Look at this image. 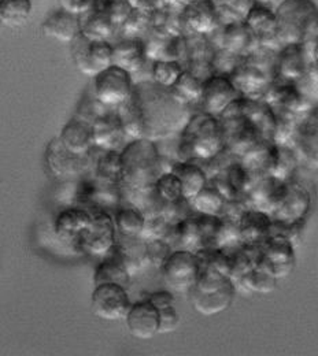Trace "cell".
I'll list each match as a JSON object with an SVG mask.
<instances>
[{"label": "cell", "instance_id": "cell-36", "mask_svg": "<svg viewBox=\"0 0 318 356\" xmlns=\"http://www.w3.org/2000/svg\"><path fill=\"white\" fill-rule=\"evenodd\" d=\"M188 203L196 214L220 217L225 209L227 199L214 185L207 182V185Z\"/></svg>", "mask_w": 318, "mask_h": 356}, {"label": "cell", "instance_id": "cell-25", "mask_svg": "<svg viewBox=\"0 0 318 356\" xmlns=\"http://www.w3.org/2000/svg\"><path fill=\"white\" fill-rule=\"evenodd\" d=\"M125 323L129 333L138 340H151L159 334V314L147 298L132 303Z\"/></svg>", "mask_w": 318, "mask_h": 356}, {"label": "cell", "instance_id": "cell-49", "mask_svg": "<svg viewBox=\"0 0 318 356\" xmlns=\"http://www.w3.org/2000/svg\"><path fill=\"white\" fill-rule=\"evenodd\" d=\"M240 58L241 56L232 54L230 51H228L225 48L216 49L214 55H213V60H212L214 74L230 76L232 72L234 70V67L237 66Z\"/></svg>", "mask_w": 318, "mask_h": 356}, {"label": "cell", "instance_id": "cell-19", "mask_svg": "<svg viewBox=\"0 0 318 356\" xmlns=\"http://www.w3.org/2000/svg\"><path fill=\"white\" fill-rule=\"evenodd\" d=\"M244 24L251 31L261 48L278 52L284 47L278 39L274 10L269 6L254 3L244 18Z\"/></svg>", "mask_w": 318, "mask_h": 356}, {"label": "cell", "instance_id": "cell-50", "mask_svg": "<svg viewBox=\"0 0 318 356\" xmlns=\"http://www.w3.org/2000/svg\"><path fill=\"white\" fill-rule=\"evenodd\" d=\"M310 56H312V67L318 72V38L312 43Z\"/></svg>", "mask_w": 318, "mask_h": 356}, {"label": "cell", "instance_id": "cell-18", "mask_svg": "<svg viewBox=\"0 0 318 356\" xmlns=\"http://www.w3.org/2000/svg\"><path fill=\"white\" fill-rule=\"evenodd\" d=\"M262 100H265L273 110L287 111L299 117H303L316 106L296 83H283L277 80L273 81Z\"/></svg>", "mask_w": 318, "mask_h": 356}, {"label": "cell", "instance_id": "cell-48", "mask_svg": "<svg viewBox=\"0 0 318 356\" xmlns=\"http://www.w3.org/2000/svg\"><path fill=\"white\" fill-rule=\"evenodd\" d=\"M109 110V107H106V106H103L96 97H95V95H93V92L91 90H87L84 95H83V97H81V100H80V103H79V106H77V111H76V117H79V118H81V120H84V121H87V122H90V124H93V121L97 118V117H100L102 114H104L106 111Z\"/></svg>", "mask_w": 318, "mask_h": 356}, {"label": "cell", "instance_id": "cell-13", "mask_svg": "<svg viewBox=\"0 0 318 356\" xmlns=\"http://www.w3.org/2000/svg\"><path fill=\"white\" fill-rule=\"evenodd\" d=\"M313 197L310 189L295 179L287 181L284 196L272 213L273 220L285 225L306 222V218L312 210Z\"/></svg>", "mask_w": 318, "mask_h": 356}, {"label": "cell", "instance_id": "cell-10", "mask_svg": "<svg viewBox=\"0 0 318 356\" xmlns=\"http://www.w3.org/2000/svg\"><path fill=\"white\" fill-rule=\"evenodd\" d=\"M74 66L90 77L113 65V44L106 40H90L80 35L72 43Z\"/></svg>", "mask_w": 318, "mask_h": 356}, {"label": "cell", "instance_id": "cell-17", "mask_svg": "<svg viewBox=\"0 0 318 356\" xmlns=\"http://www.w3.org/2000/svg\"><path fill=\"white\" fill-rule=\"evenodd\" d=\"M310 44L284 45L276 58V80L283 83L301 81L312 67Z\"/></svg>", "mask_w": 318, "mask_h": 356}, {"label": "cell", "instance_id": "cell-46", "mask_svg": "<svg viewBox=\"0 0 318 356\" xmlns=\"http://www.w3.org/2000/svg\"><path fill=\"white\" fill-rule=\"evenodd\" d=\"M173 223L169 222L162 213L152 214L145 217L144 229L141 232L140 238L144 241L155 240V238H166L172 230Z\"/></svg>", "mask_w": 318, "mask_h": 356}, {"label": "cell", "instance_id": "cell-39", "mask_svg": "<svg viewBox=\"0 0 318 356\" xmlns=\"http://www.w3.org/2000/svg\"><path fill=\"white\" fill-rule=\"evenodd\" d=\"M33 11L32 0H0V15L4 26L22 28Z\"/></svg>", "mask_w": 318, "mask_h": 356}, {"label": "cell", "instance_id": "cell-40", "mask_svg": "<svg viewBox=\"0 0 318 356\" xmlns=\"http://www.w3.org/2000/svg\"><path fill=\"white\" fill-rule=\"evenodd\" d=\"M203 80L196 77L188 70H184L176 84L170 88L175 97L182 102V104H193L199 103L203 92Z\"/></svg>", "mask_w": 318, "mask_h": 356}, {"label": "cell", "instance_id": "cell-30", "mask_svg": "<svg viewBox=\"0 0 318 356\" xmlns=\"http://www.w3.org/2000/svg\"><path fill=\"white\" fill-rule=\"evenodd\" d=\"M147 60L143 39L125 38L113 45V65L127 70L132 76L144 67Z\"/></svg>", "mask_w": 318, "mask_h": 356}, {"label": "cell", "instance_id": "cell-3", "mask_svg": "<svg viewBox=\"0 0 318 356\" xmlns=\"http://www.w3.org/2000/svg\"><path fill=\"white\" fill-rule=\"evenodd\" d=\"M121 152L122 182L121 188L129 191H148L165 173L164 159L158 144L147 138L131 140Z\"/></svg>", "mask_w": 318, "mask_h": 356}, {"label": "cell", "instance_id": "cell-1", "mask_svg": "<svg viewBox=\"0 0 318 356\" xmlns=\"http://www.w3.org/2000/svg\"><path fill=\"white\" fill-rule=\"evenodd\" d=\"M117 113L128 138L155 143L179 136L191 118L188 106L179 102L170 88L152 80L134 84L129 99L117 107Z\"/></svg>", "mask_w": 318, "mask_h": 356}, {"label": "cell", "instance_id": "cell-11", "mask_svg": "<svg viewBox=\"0 0 318 356\" xmlns=\"http://www.w3.org/2000/svg\"><path fill=\"white\" fill-rule=\"evenodd\" d=\"M200 262L196 252L175 250L165 265L161 267L165 284L175 292H189L199 277Z\"/></svg>", "mask_w": 318, "mask_h": 356}, {"label": "cell", "instance_id": "cell-35", "mask_svg": "<svg viewBox=\"0 0 318 356\" xmlns=\"http://www.w3.org/2000/svg\"><path fill=\"white\" fill-rule=\"evenodd\" d=\"M299 156L294 147L288 145H278L273 143L272 156L269 163L268 176L278 178L281 181H289L294 177L298 166H299Z\"/></svg>", "mask_w": 318, "mask_h": 356}, {"label": "cell", "instance_id": "cell-4", "mask_svg": "<svg viewBox=\"0 0 318 356\" xmlns=\"http://www.w3.org/2000/svg\"><path fill=\"white\" fill-rule=\"evenodd\" d=\"M225 149L220 120L203 111L191 115L177 141V161L207 162Z\"/></svg>", "mask_w": 318, "mask_h": 356}, {"label": "cell", "instance_id": "cell-23", "mask_svg": "<svg viewBox=\"0 0 318 356\" xmlns=\"http://www.w3.org/2000/svg\"><path fill=\"white\" fill-rule=\"evenodd\" d=\"M93 147L104 151H121L128 136L124 131L117 108H109L92 124Z\"/></svg>", "mask_w": 318, "mask_h": 356}, {"label": "cell", "instance_id": "cell-27", "mask_svg": "<svg viewBox=\"0 0 318 356\" xmlns=\"http://www.w3.org/2000/svg\"><path fill=\"white\" fill-rule=\"evenodd\" d=\"M42 31L48 38L72 43L81 35V18L80 15L62 7L48 14L42 24Z\"/></svg>", "mask_w": 318, "mask_h": 356}, {"label": "cell", "instance_id": "cell-5", "mask_svg": "<svg viewBox=\"0 0 318 356\" xmlns=\"http://www.w3.org/2000/svg\"><path fill=\"white\" fill-rule=\"evenodd\" d=\"M274 14L281 44H310L317 39L318 6L313 0H283Z\"/></svg>", "mask_w": 318, "mask_h": 356}, {"label": "cell", "instance_id": "cell-20", "mask_svg": "<svg viewBox=\"0 0 318 356\" xmlns=\"http://www.w3.org/2000/svg\"><path fill=\"white\" fill-rule=\"evenodd\" d=\"M207 39L216 49L225 48L239 56H244L260 47L244 21L233 22L229 25L220 24L214 32L207 36Z\"/></svg>", "mask_w": 318, "mask_h": 356}, {"label": "cell", "instance_id": "cell-6", "mask_svg": "<svg viewBox=\"0 0 318 356\" xmlns=\"http://www.w3.org/2000/svg\"><path fill=\"white\" fill-rule=\"evenodd\" d=\"M277 52L257 47L240 58L237 66L229 76L241 96L262 99L276 80Z\"/></svg>", "mask_w": 318, "mask_h": 356}, {"label": "cell", "instance_id": "cell-43", "mask_svg": "<svg viewBox=\"0 0 318 356\" xmlns=\"http://www.w3.org/2000/svg\"><path fill=\"white\" fill-rule=\"evenodd\" d=\"M218 13V19L221 25H229L233 22L244 21L250 8L253 7V0H213Z\"/></svg>", "mask_w": 318, "mask_h": 356}, {"label": "cell", "instance_id": "cell-9", "mask_svg": "<svg viewBox=\"0 0 318 356\" xmlns=\"http://www.w3.org/2000/svg\"><path fill=\"white\" fill-rule=\"evenodd\" d=\"M261 257L258 265L265 268L274 278L288 277L296 265L295 244L285 236L271 233L260 245Z\"/></svg>", "mask_w": 318, "mask_h": 356}, {"label": "cell", "instance_id": "cell-8", "mask_svg": "<svg viewBox=\"0 0 318 356\" xmlns=\"http://www.w3.org/2000/svg\"><path fill=\"white\" fill-rule=\"evenodd\" d=\"M134 84L131 73L111 65L93 76L92 92L103 106L117 108L129 99Z\"/></svg>", "mask_w": 318, "mask_h": 356}, {"label": "cell", "instance_id": "cell-7", "mask_svg": "<svg viewBox=\"0 0 318 356\" xmlns=\"http://www.w3.org/2000/svg\"><path fill=\"white\" fill-rule=\"evenodd\" d=\"M45 163L48 172L61 181H73L92 173L91 152L74 154L62 144L59 137L48 141Z\"/></svg>", "mask_w": 318, "mask_h": 356}, {"label": "cell", "instance_id": "cell-28", "mask_svg": "<svg viewBox=\"0 0 318 356\" xmlns=\"http://www.w3.org/2000/svg\"><path fill=\"white\" fill-rule=\"evenodd\" d=\"M131 281H132V274L124 261V257L120 248L116 244V247L109 254L102 257V261L95 268L93 284L99 285L104 282H113V284L122 285L124 288L128 289L131 285Z\"/></svg>", "mask_w": 318, "mask_h": 356}, {"label": "cell", "instance_id": "cell-32", "mask_svg": "<svg viewBox=\"0 0 318 356\" xmlns=\"http://www.w3.org/2000/svg\"><path fill=\"white\" fill-rule=\"evenodd\" d=\"M58 137L62 144L74 154H88L93 148L92 124L76 115L65 124Z\"/></svg>", "mask_w": 318, "mask_h": 356}, {"label": "cell", "instance_id": "cell-21", "mask_svg": "<svg viewBox=\"0 0 318 356\" xmlns=\"http://www.w3.org/2000/svg\"><path fill=\"white\" fill-rule=\"evenodd\" d=\"M185 35L209 36L220 25L213 0H188L182 10Z\"/></svg>", "mask_w": 318, "mask_h": 356}, {"label": "cell", "instance_id": "cell-29", "mask_svg": "<svg viewBox=\"0 0 318 356\" xmlns=\"http://www.w3.org/2000/svg\"><path fill=\"white\" fill-rule=\"evenodd\" d=\"M189 295L195 312L205 316H212L227 312L230 307L236 295V285L233 281H230L224 288L214 292H200L192 288L189 291Z\"/></svg>", "mask_w": 318, "mask_h": 356}, {"label": "cell", "instance_id": "cell-51", "mask_svg": "<svg viewBox=\"0 0 318 356\" xmlns=\"http://www.w3.org/2000/svg\"><path fill=\"white\" fill-rule=\"evenodd\" d=\"M274 0H253V3H257V4H265V6H269L271 3H273Z\"/></svg>", "mask_w": 318, "mask_h": 356}, {"label": "cell", "instance_id": "cell-37", "mask_svg": "<svg viewBox=\"0 0 318 356\" xmlns=\"http://www.w3.org/2000/svg\"><path fill=\"white\" fill-rule=\"evenodd\" d=\"M114 223L117 229V234L122 237H140L141 232L144 229L145 216L129 203L125 206L120 204V207L116 210Z\"/></svg>", "mask_w": 318, "mask_h": 356}, {"label": "cell", "instance_id": "cell-26", "mask_svg": "<svg viewBox=\"0 0 318 356\" xmlns=\"http://www.w3.org/2000/svg\"><path fill=\"white\" fill-rule=\"evenodd\" d=\"M272 223L271 214L257 209L246 207L237 218L240 243L260 247L271 236Z\"/></svg>", "mask_w": 318, "mask_h": 356}, {"label": "cell", "instance_id": "cell-44", "mask_svg": "<svg viewBox=\"0 0 318 356\" xmlns=\"http://www.w3.org/2000/svg\"><path fill=\"white\" fill-rule=\"evenodd\" d=\"M151 25V11L134 8L125 22L121 25L120 31L125 38H137L141 39V35H145L150 31Z\"/></svg>", "mask_w": 318, "mask_h": 356}, {"label": "cell", "instance_id": "cell-42", "mask_svg": "<svg viewBox=\"0 0 318 356\" xmlns=\"http://www.w3.org/2000/svg\"><path fill=\"white\" fill-rule=\"evenodd\" d=\"M184 70L185 67L179 60H152L151 80L161 87L172 88Z\"/></svg>", "mask_w": 318, "mask_h": 356}, {"label": "cell", "instance_id": "cell-16", "mask_svg": "<svg viewBox=\"0 0 318 356\" xmlns=\"http://www.w3.org/2000/svg\"><path fill=\"white\" fill-rule=\"evenodd\" d=\"M239 97H241V95L229 76L213 74L203 83L199 103L203 113L220 118Z\"/></svg>", "mask_w": 318, "mask_h": 356}, {"label": "cell", "instance_id": "cell-31", "mask_svg": "<svg viewBox=\"0 0 318 356\" xmlns=\"http://www.w3.org/2000/svg\"><path fill=\"white\" fill-rule=\"evenodd\" d=\"M92 176L100 182L121 185L122 182V163L120 151H104L92 148Z\"/></svg>", "mask_w": 318, "mask_h": 356}, {"label": "cell", "instance_id": "cell-45", "mask_svg": "<svg viewBox=\"0 0 318 356\" xmlns=\"http://www.w3.org/2000/svg\"><path fill=\"white\" fill-rule=\"evenodd\" d=\"M155 191L165 203H175L184 199L182 181L172 172H165L155 182Z\"/></svg>", "mask_w": 318, "mask_h": 356}, {"label": "cell", "instance_id": "cell-41", "mask_svg": "<svg viewBox=\"0 0 318 356\" xmlns=\"http://www.w3.org/2000/svg\"><path fill=\"white\" fill-rule=\"evenodd\" d=\"M234 285H241L247 292L251 293H272L277 288V278L269 274L265 268L257 265L251 268L241 280L234 282Z\"/></svg>", "mask_w": 318, "mask_h": 356}, {"label": "cell", "instance_id": "cell-34", "mask_svg": "<svg viewBox=\"0 0 318 356\" xmlns=\"http://www.w3.org/2000/svg\"><path fill=\"white\" fill-rule=\"evenodd\" d=\"M159 314V334L175 332L180 325V314L176 309V299L168 291L152 292L147 298Z\"/></svg>", "mask_w": 318, "mask_h": 356}, {"label": "cell", "instance_id": "cell-33", "mask_svg": "<svg viewBox=\"0 0 318 356\" xmlns=\"http://www.w3.org/2000/svg\"><path fill=\"white\" fill-rule=\"evenodd\" d=\"M170 172L182 181V196L188 202L193 199L209 182V177L199 162L176 161Z\"/></svg>", "mask_w": 318, "mask_h": 356}, {"label": "cell", "instance_id": "cell-14", "mask_svg": "<svg viewBox=\"0 0 318 356\" xmlns=\"http://www.w3.org/2000/svg\"><path fill=\"white\" fill-rule=\"evenodd\" d=\"M92 223L86 233L80 251L91 257H104L117 244L114 217L106 210H92Z\"/></svg>", "mask_w": 318, "mask_h": 356}, {"label": "cell", "instance_id": "cell-24", "mask_svg": "<svg viewBox=\"0 0 318 356\" xmlns=\"http://www.w3.org/2000/svg\"><path fill=\"white\" fill-rule=\"evenodd\" d=\"M285 186L287 181H281L272 176L258 178L244 196L248 200L247 207L257 209L272 216L284 196Z\"/></svg>", "mask_w": 318, "mask_h": 356}, {"label": "cell", "instance_id": "cell-15", "mask_svg": "<svg viewBox=\"0 0 318 356\" xmlns=\"http://www.w3.org/2000/svg\"><path fill=\"white\" fill-rule=\"evenodd\" d=\"M91 223L92 213L90 210L80 206H72L58 214L54 222V233L66 247L81 254L80 245Z\"/></svg>", "mask_w": 318, "mask_h": 356}, {"label": "cell", "instance_id": "cell-22", "mask_svg": "<svg viewBox=\"0 0 318 356\" xmlns=\"http://www.w3.org/2000/svg\"><path fill=\"white\" fill-rule=\"evenodd\" d=\"M294 149L306 168L318 170V104L301 118Z\"/></svg>", "mask_w": 318, "mask_h": 356}, {"label": "cell", "instance_id": "cell-12", "mask_svg": "<svg viewBox=\"0 0 318 356\" xmlns=\"http://www.w3.org/2000/svg\"><path fill=\"white\" fill-rule=\"evenodd\" d=\"M132 306L127 288L113 282L95 285L92 292L91 310L93 315L103 321L125 319Z\"/></svg>", "mask_w": 318, "mask_h": 356}, {"label": "cell", "instance_id": "cell-52", "mask_svg": "<svg viewBox=\"0 0 318 356\" xmlns=\"http://www.w3.org/2000/svg\"><path fill=\"white\" fill-rule=\"evenodd\" d=\"M3 26H4V24H3V19H1V15H0V32H1V29H3Z\"/></svg>", "mask_w": 318, "mask_h": 356}, {"label": "cell", "instance_id": "cell-38", "mask_svg": "<svg viewBox=\"0 0 318 356\" xmlns=\"http://www.w3.org/2000/svg\"><path fill=\"white\" fill-rule=\"evenodd\" d=\"M117 247L120 248L124 261L132 275H135L138 270L148 265L145 255V241L143 238L122 237L117 234Z\"/></svg>", "mask_w": 318, "mask_h": 356}, {"label": "cell", "instance_id": "cell-2", "mask_svg": "<svg viewBox=\"0 0 318 356\" xmlns=\"http://www.w3.org/2000/svg\"><path fill=\"white\" fill-rule=\"evenodd\" d=\"M218 120L225 151L236 158H243L265 143H273L276 114L262 99L241 96Z\"/></svg>", "mask_w": 318, "mask_h": 356}, {"label": "cell", "instance_id": "cell-47", "mask_svg": "<svg viewBox=\"0 0 318 356\" xmlns=\"http://www.w3.org/2000/svg\"><path fill=\"white\" fill-rule=\"evenodd\" d=\"M173 251V245L166 238H155L145 241L147 262L148 265H152L158 268L165 265V262L169 259Z\"/></svg>", "mask_w": 318, "mask_h": 356}]
</instances>
